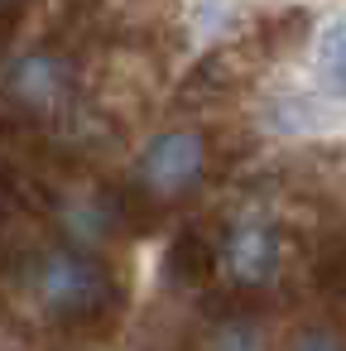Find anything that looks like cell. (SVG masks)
I'll list each match as a JSON object with an SVG mask.
<instances>
[{"label":"cell","instance_id":"6da1fadb","mask_svg":"<svg viewBox=\"0 0 346 351\" xmlns=\"http://www.w3.org/2000/svg\"><path fill=\"white\" fill-rule=\"evenodd\" d=\"M20 289L44 322L73 337H101L125 313V279L92 245L49 241L25 255Z\"/></svg>","mask_w":346,"mask_h":351},{"label":"cell","instance_id":"7a4b0ae2","mask_svg":"<svg viewBox=\"0 0 346 351\" xmlns=\"http://www.w3.org/2000/svg\"><path fill=\"white\" fill-rule=\"evenodd\" d=\"M212 159H217V149L202 125H169L140 149L130 188L169 217L178 202L202 193V183L212 178Z\"/></svg>","mask_w":346,"mask_h":351},{"label":"cell","instance_id":"3957f363","mask_svg":"<svg viewBox=\"0 0 346 351\" xmlns=\"http://www.w3.org/2000/svg\"><path fill=\"white\" fill-rule=\"evenodd\" d=\"M217 255H221V269L226 284L236 293H260L279 279V265H284V231L269 212H240L226 221V231L217 236Z\"/></svg>","mask_w":346,"mask_h":351},{"label":"cell","instance_id":"277c9868","mask_svg":"<svg viewBox=\"0 0 346 351\" xmlns=\"http://www.w3.org/2000/svg\"><path fill=\"white\" fill-rule=\"evenodd\" d=\"M164 265H169V279L173 284H207L217 269H221V255H217V236H207V231H178L173 236V245H169V255H164Z\"/></svg>","mask_w":346,"mask_h":351},{"label":"cell","instance_id":"5b68a950","mask_svg":"<svg viewBox=\"0 0 346 351\" xmlns=\"http://www.w3.org/2000/svg\"><path fill=\"white\" fill-rule=\"evenodd\" d=\"M312 77L327 101H346V15L327 20L312 44Z\"/></svg>","mask_w":346,"mask_h":351},{"label":"cell","instance_id":"8992f818","mask_svg":"<svg viewBox=\"0 0 346 351\" xmlns=\"http://www.w3.org/2000/svg\"><path fill=\"white\" fill-rule=\"evenodd\" d=\"M322 111H327V101L303 97V92H284V97H269L264 125H274L279 135H308V130H322V125H327Z\"/></svg>","mask_w":346,"mask_h":351},{"label":"cell","instance_id":"52a82bcc","mask_svg":"<svg viewBox=\"0 0 346 351\" xmlns=\"http://www.w3.org/2000/svg\"><path fill=\"white\" fill-rule=\"evenodd\" d=\"M207 351H264V327L255 313H226L212 337H207Z\"/></svg>","mask_w":346,"mask_h":351},{"label":"cell","instance_id":"ba28073f","mask_svg":"<svg viewBox=\"0 0 346 351\" xmlns=\"http://www.w3.org/2000/svg\"><path fill=\"white\" fill-rule=\"evenodd\" d=\"M284 351H346V341H341L332 327H298Z\"/></svg>","mask_w":346,"mask_h":351},{"label":"cell","instance_id":"9c48e42d","mask_svg":"<svg viewBox=\"0 0 346 351\" xmlns=\"http://www.w3.org/2000/svg\"><path fill=\"white\" fill-rule=\"evenodd\" d=\"M25 15H29V0H0V49L20 34Z\"/></svg>","mask_w":346,"mask_h":351}]
</instances>
